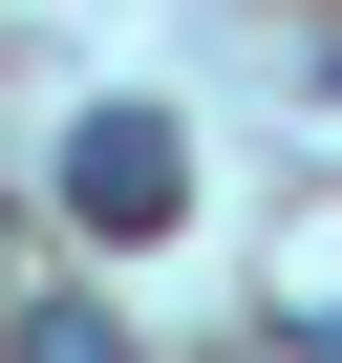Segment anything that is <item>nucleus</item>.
Instances as JSON below:
<instances>
[{
    "mask_svg": "<svg viewBox=\"0 0 342 363\" xmlns=\"http://www.w3.org/2000/svg\"><path fill=\"white\" fill-rule=\"evenodd\" d=\"M65 214H86L107 257L193 214V150H171V107H86V128H65Z\"/></svg>",
    "mask_w": 342,
    "mask_h": 363,
    "instance_id": "1",
    "label": "nucleus"
},
{
    "mask_svg": "<svg viewBox=\"0 0 342 363\" xmlns=\"http://www.w3.org/2000/svg\"><path fill=\"white\" fill-rule=\"evenodd\" d=\"M0 342H22V363H128V342H107L86 299H0Z\"/></svg>",
    "mask_w": 342,
    "mask_h": 363,
    "instance_id": "2",
    "label": "nucleus"
}]
</instances>
